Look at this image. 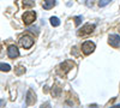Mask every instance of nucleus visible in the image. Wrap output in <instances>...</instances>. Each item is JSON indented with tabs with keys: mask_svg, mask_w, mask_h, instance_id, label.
Segmentation results:
<instances>
[{
	"mask_svg": "<svg viewBox=\"0 0 120 108\" xmlns=\"http://www.w3.org/2000/svg\"><path fill=\"white\" fill-rule=\"evenodd\" d=\"M55 0H43V8L45 10H49L53 6H55Z\"/></svg>",
	"mask_w": 120,
	"mask_h": 108,
	"instance_id": "9",
	"label": "nucleus"
},
{
	"mask_svg": "<svg viewBox=\"0 0 120 108\" xmlns=\"http://www.w3.org/2000/svg\"><path fill=\"white\" fill-rule=\"evenodd\" d=\"M95 51V43L91 42V41H85L83 45H82V52L85 54V55H89L90 53H93Z\"/></svg>",
	"mask_w": 120,
	"mask_h": 108,
	"instance_id": "2",
	"label": "nucleus"
},
{
	"mask_svg": "<svg viewBox=\"0 0 120 108\" xmlns=\"http://www.w3.org/2000/svg\"><path fill=\"white\" fill-rule=\"evenodd\" d=\"M116 107H120V104H115V106H113V108H116Z\"/></svg>",
	"mask_w": 120,
	"mask_h": 108,
	"instance_id": "17",
	"label": "nucleus"
},
{
	"mask_svg": "<svg viewBox=\"0 0 120 108\" xmlns=\"http://www.w3.org/2000/svg\"><path fill=\"white\" fill-rule=\"evenodd\" d=\"M34 5H35L34 0H23V6L24 7H31Z\"/></svg>",
	"mask_w": 120,
	"mask_h": 108,
	"instance_id": "12",
	"label": "nucleus"
},
{
	"mask_svg": "<svg viewBox=\"0 0 120 108\" xmlns=\"http://www.w3.org/2000/svg\"><path fill=\"white\" fill-rule=\"evenodd\" d=\"M7 55L8 58H11V59H16L19 56V51H18V48L16 46H10L8 47V49H7Z\"/></svg>",
	"mask_w": 120,
	"mask_h": 108,
	"instance_id": "6",
	"label": "nucleus"
},
{
	"mask_svg": "<svg viewBox=\"0 0 120 108\" xmlns=\"http://www.w3.org/2000/svg\"><path fill=\"white\" fill-rule=\"evenodd\" d=\"M82 16H77V17H75V23H76V25L78 26L79 24H81V22H82Z\"/></svg>",
	"mask_w": 120,
	"mask_h": 108,
	"instance_id": "15",
	"label": "nucleus"
},
{
	"mask_svg": "<svg viewBox=\"0 0 120 108\" xmlns=\"http://www.w3.org/2000/svg\"><path fill=\"white\" fill-rule=\"evenodd\" d=\"M36 102V95L33 90H29L26 94V104L28 106H31Z\"/></svg>",
	"mask_w": 120,
	"mask_h": 108,
	"instance_id": "7",
	"label": "nucleus"
},
{
	"mask_svg": "<svg viewBox=\"0 0 120 108\" xmlns=\"http://www.w3.org/2000/svg\"><path fill=\"white\" fill-rule=\"evenodd\" d=\"M25 72V68L24 67H22V66H18L17 67V70H16V73L17 74H22V73H24Z\"/></svg>",
	"mask_w": 120,
	"mask_h": 108,
	"instance_id": "14",
	"label": "nucleus"
},
{
	"mask_svg": "<svg viewBox=\"0 0 120 108\" xmlns=\"http://www.w3.org/2000/svg\"><path fill=\"white\" fill-rule=\"evenodd\" d=\"M19 45L23 48H25V49H29V48H31V46L34 45V38L29 35H24V36L21 37V40H19Z\"/></svg>",
	"mask_w": 120,
	"mask_h": 108,
	"instance_id": "1",
	"label": "nucleus"
},
{
	"mask_svg": "<svg viewBox=\"0 0 120 108\" xmlns=\"http://www.w3.org/2000/svg\"><path fill=\"white\" fill-rule=\"evenodd\" d=\"M5 104V101L3 100V101H0V107H1V106H4Z\"/></svg>",
	"mask_w": 120,
	"mask_h": 108,
	"instance_id": "16",
	"label": "nucleus"
},
{
	"mask_svg": "<svg viewBox=\"0 0 120 108\" xmlns=\"http://www.w3.org/2000/svg\"><path fill=\"white\" fill-rule=\"evenodd\" d=\"M108 43L111 45L112 47H114V48H118L119 46H120V36L119 35H111L109 36V38H108Z\"/></svg>",
	"mask_w": 120,
	"mask_h": 108,
	"instance_id": "5",
	"label": "nucleus"
},
{
	"mask_svg": "<svg viewBox=\"0 0 120 108\" xmlns=\"http://www.w3.org/2000/svg\"><path fill=\"white\" fill-rule=\"evenodd\" d=\"M112 0H100L98 1V6H101V7H103V6H106V5H108L109 3H111Z\"/></svg>",
	"mask_w": 120,
	"mask_h": 108,
	"instance_id": "13",
	"label": "nucleus"
},
{
	"mask_svg": "<svg viewBox=\"0 0 120 108\" xmlns=\"http://www.w3.org/2000/svg\"><path fill=\"white\" fill-rule=\"evenodd\" d=\"M73 66H75V64H73L72 61H65L61 66H60V68H61V70H64V72H63V73L65 74V73L70 70V68H72Z\"/></svg>",
	"mask_w": 120,
	"mask_h": 108,
	"instance_id": "8",
	"label": "nucleus"
},
{
	"mask_svg": "<svg viewBox=\"0 0 120 108\" xmlns=\"http://www.w3.org/2000/svg\"><path fill=\"white\" fill-rule=\"evenodd\" d=\"M51 24L53 26H59L60 25V21L58 17H51Z\"/></svg>",
	"mask_w": 120,
	"mask_h": 108,
	"instance_id": "11",
	"label": "nucleus"
},
{
	"mask_svg": "<svg viewBox=\"0 0 120 108\" xmlns=\"http://www.w3.org/2000/svg\"><path fill=\"white\" fill-rule=\"evenodd\" d=\"M94 29H95V24H85L81 30L78 31V35L79 36H83V35H88V34H91L94 31Z\"/></svg>",
	"mask_w": 120,
	"mask_h": 108,
	"instance_id": "4",
	"label": "nucleus"
},
{
	"mask_svg": "<svg viewBox=\"0 0 120 108\" xmlns=\"http://www.w3.org/2000/svg\"><path fill=\"white\" fill-rule=\"evenodd\" d=\"M35 18H36L35 11H28V12H25L23 15V22H24V24L29 25V24H31L35 21Z\"/></svg>",
	"mask_w": 120,
	"mask_h": 108,
	"instance_id": "3",
	"label": "nucleus"
},
{
	"mask_svg": "<svg viewBox=\"0 0 120 108\" xmlns=\"http://www.w3.org/2000/svg\"><path fill=\"white\" fill-rule=\"evenodd\" d=\"M11 70V66L8 64H4V63H0V71H5V72H8Z\"/></svg>",
	"mask_w": 120,
	"mask_h": 108,
	"instance_id": "10",
	"label": "nucleus"
}]
</instances>
